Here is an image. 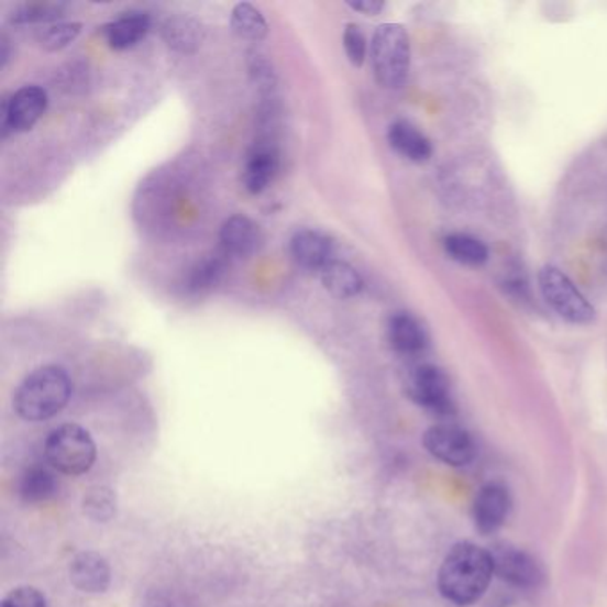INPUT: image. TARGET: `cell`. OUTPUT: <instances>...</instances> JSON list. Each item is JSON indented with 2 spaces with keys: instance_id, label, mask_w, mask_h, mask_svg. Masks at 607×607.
Masks as SVG:
<instances>
[{
  "instance_id": "d4e9b609",
  "label": "cell",
  "mask_w": 607,
  "mask_h": 607,
  "mask_svg": "<svg viewBox=\"0 0 607 607\" xmlns=\"http://www.w3.org/2000/svg\"><path fill=\"white\" fill-rule=\"evenodd\" d=\"M224 273V261L220 257L206 258L192 267L189 275V289L206 290L214 287Z\"/></svg>"
},
{
  "instance_id": "4fadbf2b",
  "label": "cell",
  "mask_w": 607,
  "mask_h": 607,
  "mask_svg": "<svg viewBox=\"0 0 607 607\" xmlns=\"http://www.w3.org/2000/svg\"><path fill=\"white\" fill-rule=\"evenodd\" d=\"M278 172V152L275 145L261 141L253 146L243 169V186L252 195L266 191Z\"/></svg>"
},
{
  "instance_id": "5b68a950",
  "label": "cell",
  "mask_w": 607,
  "mask_h": 607,
  "mask_svg": "<svg viewBox=\"0 0 607 607\" xmlns=\"http://www.w3.org/2000/svg\"><path fill=\"white\" fill-rule=\"evenodd\" d=\"M538 286L543 299L551 305L552 310L572 322V324H589L595 321L594 305L584 298L574 282L556 266H543L538 273Z\"/></svg>"
},
{
  "instance_id": "603a6c76",
  "label": "cell",
  "mask_w": 607,
  "mask_h": 607,
  "mask_svg": "<svg viewBox=\"0 0 607 607\" xmlns=\"http://www.w3.org/2000/svg\"><path fill=\"white\" fill-rule=\"evenodd\" d=\"M117 494L109 486H95L82 499V509L95 522H109L117 515Z\"/></svg>"
},
{
  "instance_id": "9a60e30c",
  "label": "cell",
  "mask_w": 607,
  "mask_h": 607,
  "mask_svg": "<svg viewBox=\"0 0 607 607\" xmlns=\"http://www.w3.org/2000/svg\"><path fill=\"white\" fill-rule=\"evenodd\" d=\"M388 143L397 154L407 157L411 163H426L433 154L430 140L410 122L399 120L388 129Z\"/></svg>"
},
{
  "instance_id": "f1b7e54d",
  "label": "cell",
  "mask_w": 607,
  "mask_h": 607,
  "mask_svg": "<svg viewBox=\"0 0 607 607\" xmlns=\"http://www.w3.org/2000/svg\"><path fill=\"white\" fill-rule=\"evenodd\" d=\"M347 5H350L351 10L374 16V14H379L384 11L385 2H382V0H356V2H347Z\"/></svg>"
},
{
  "instance_id": "2e32d148",
  "label": "cell",
  "mask_w": 607,
  "mask_h": 607,
  "mask_svg": "<svg viewBox=\"0 0 607 607\" xmlns=\"http://www.w3.org/2000/svg\"><path fill=\"white\" fill-rule=\"evenodd\" d=\"M150 16L140 11H131L114 20L103 27V34L108 40L109 47L114 51H126L136 47L137 43L148 34Z\"/></svg>"
},
{
  "instance_id": "8992f818",
  "label": "cell",
  "mask_w": 607,
  "mask_h": 607,
  "mask_svg": "<svg viewBox=\"0 0 607 607\" xmlns=\"http://www.w3.org/2000/svg\"><path fill=\"white\" fill-rule=\"evenodd\" d=\"M48 97L40 86H24L2 102L0 132L2 137L27 132L40 122L47 111Z\"/></svg>"
},
{
  "instance_id": "7a4b0ae2",
  "label": "cell",
  "mask_w": 607,
  "mask_h": 607,
  "mask_svg": "<svg viewBox=\"0 0 607 607\" xmlns=\"http://www.w3.org/2000/svg\"><path fill=\"white\" fill-rule=\"evenodd\" d=\"M71 379L63 367L45 365L20 384L14 393V410L29 422H42L57 416L68 405Z\"/></svg>"
},
{
  "instance_id": "83f0119b",
  "label": "cell",
  "mask_w": 607,
  "mask_h": 607,
  "mask_svg": "<svg viewBox=\"0 0 607 607\" xmlns=\"http://www.w3.org/2000/svg\"><path fill=\"white\" fill-rule=\"evenodd\" d=\"M0 607H47V598L33 586H20L5 595Z\"/></svg>"
},
{
  "instance_id": "3957f363",
  "label": "cell",
  "mask_w": 607,
  "mask_h": 607,
  "mask_svg": "<svg viewBox=\"0 0 607 607\" xmlns=\"http://www.w3.org/2000/svg\"><path fill=\"white\" fill-rule=\"evenodd\" d=\"M410 37L399 24H382L374 31L371 42V62L379 86L399 89L407 82L410 71Z\"/></svg>"
},
{
  "instance_id": "484cf974",
  "label": "cell",
  "mask_w": 607,
  "mask_h": 607,
  "mask_svg": "<svg viewBox=\"0 0 607 607\" xmlns=\"http://www.w3.org/2000/svg\"><path fill=\"white\" fill-rule=\"evenodd\" d=\"M79 33L80 24H77V22H71V24H56L43 29L37 40L42 43L43 48L56 52L68 47V45L74 42L75 37L79 36Z\"/></svg>"
},
{
  "instance_id": "7c38bea8",
  "label": "cell",
  "mask_w": 607,
  "mask_h": 607,
  "mask_svg": "<svg viewBox=\"0 0 607 607\" xmlns=\"http://www.w3.org/2000/svg\"><path fill=\"white\" fill-rule=\"evenodd\" d=\"M70 580L85 594H103L111 584V569L99 552H80L71 560Z\"/></svg>"
},
{
  "instance_id": "4dcf8cb0",
  "label": "cell",
  "mask_w": 607,
  "mask_h": 607,
  "mask_svg": "<svg viewBox=\"0 0 607 607\" xmlns=\"http://www.w3.org/2000/svg\"><path fill=\"white\" fill-rule=\"evenodd\" d=\"M0 57H2V66H5V62H8V40L5 37H2V54H0Z\"/></svg>"
},
{
  "instance_id": "4316f807",
  "label": "cell",
  "mask_w": 607,
  "mask_h": 607,
  "mask_svg": "<svg viewBox=\"0 0 607 607\" xmlns=\"http://www.w3.org/2000/svg\"><path fill=\"white\" fill-rule=\"evenodd\" d=\"M342 42H344V51H346L351 65L358 66V68L364 65L365 56H367V40L362 33V29L355 24H347Z\"/></svg>"
},
{
  "instance_id": "ac0fdd59",
  "label": "cell",
  "mask_w": 607,
  "mask_h": 607,
  "mask_svg": "<svg viewBox=\"0 0 607 607\" xmlns=\"http://www.w3.org/2000/svg\"><path fill=\"white\" fill-rule=\"evenodd\" d=\"M321 282L324 289L339 299L353 298L364 287L358 273L346 262L335 261V258L322 269Z\"/></svg>"
},
{
  "instance_id": "30bf717a",
  "label": "cell",
  "mask_w": 607,
  "mask_h": 607,
  "mask_svg": "<svg viewBox=\"0 0 607 607\" xmlns=\"http://www.w3.org/2000/svg\"><path fill=\"white\" fill-rule=\"evenodd\" d=\"M511 509V497L508 488L500 483L483 486L472 508V517L479 533H496L497 529L508 519Z\"/></svg>"
},
{
  "instance_id": "d6986e66",
  "label": "cell",
  "mask_w": 607,
  "mask_h": 607,
  "mask_svg": "<svg viewBox=\"0 0 607 607\" xmlns=\"http://www.w3.org/2000/svg\"><path fill=\"white\" fill-rule=\"evenodd\" d=\"M56 492L57 479L54 476V472L48 471L47 467H42V465L29 467L22 474V477H20V497L25 503H31V505H37V503H45V500L52 499V497L56 496Z\"/></svg>"
},
{
  "instance_id": "52a82bcc",
  "label": "cell",
  "mask_w": 607,
  "mask_h": 607,
  "mask_svg": "<svg viewBox=\"0 0 607 607\" xmlns=\"http://www.w3.org/2000/svg\"><path fill=\"white\" fill-rule=\"evenodd\" d=\"M411 401L437 416H453L454 402L444 371L434 365H421L411 373L407 387Z\"/></svg>"
},
{
  "instance_id": "f546056e",
  "label": "cell",
  "mask_w": 607,
  "mask_h": 607,
  "mask_svg": "<svg viewBox=\"0 0 607 607\" xmlns=\"http://www.w3.org/2000/svg\"><path fill=\"white\" fill-rule=\"evenodd\" d=\"M146 607H184V604L178 603L174 595L154 592L146 598Z\"/></svg>"
},
{
  "instance_id": "9c48e42d",
  "label": "cell",
  "mask_w": 607,
  "mask_h": 607,
  "mask_svg": "<svg viewBox=\"0 0 607 607\" xmlns=\"http://www.w3.org/2000/svg\"><path fill=\"white\" fill-rule=\"evenodd\" d=\"M494 561V572L500 580L508 581L519 588H534L542 583V569L528 552L517 547L497 545L490 551Z\"/></svg>"
},
{
  "instance_id": "44dd1931",
  "label": "cell",
  "mask_w": 607,
  "mask_h": 607,
  "mask_svg": "<svg viewBox=\"0 0 607 607\" xmlns=\"http://www.w3.org/2000/svg\"><path fill=\"white\" fill-rule=\"evenodd\" d=\"M232 31L249 42H261L267 34V22L261 11L250 2H241L232 11Z\"/></svg>"
},
{
  "instance_id": "7402d4cb",
  "label": "cell",
  "mask_w": 607,
  "mask_h": 607,
  "mask_svg": "<svg viewBox=\"0 0 607 607\" xmlns=\"http://www.w3.org/2000/svg\"><path fill=\"white\" fill-rule=\"evenodd\" d=\"M449 257L467 266H482L488 261V249L479 239L467 234H451L444 239Z\"/></svg>"
},
{
  "instance_id": "e0dca14e",
  "label": "cell",
  "mask_w": 607,
  "mask_h": 607,
  "mask_svg": "<svg viewBox=\"0 0 607 607\" xmlns=\"http://www.w3.org/2000/svg\"><path fill=\"white\" fill-rule=\"evenodd\" d=\"M388 341L401 355H417L426 346L424 330L410 313H396L388 322Z\"/></svg>"
},
{
  "instance_id": "cb8c5ba5",
  "label": "cell",
  "mask_w": 607,
  "mask_h": 607,
  "mask_svg": "<svg viewBox=\"0 0 607 607\" xmlns=\"http://www.w3.org/2000/svg\"><path fill=\"white\" fill-rule=\"evenodd\" d=\"M65 4H56V2H27L16 8L11 13V22L13 24H42V22H54V20L63 16Z\"/></svg>"
},
{
  "instance_id": "ba28073f",
  "label": "cell",
  "mask_w": 607,
  "mask_h": 607,
  "mask_svg": "<svg viewBox=\"0 0 607 607\" xmlns=\"http://www.w3.org/2000/svg\"><path fill=\"white\" fill-rule=\"evenodd\" d=\"M424 448L451 467H465L476 459L477 451L471 434L454 424L431 426L424 433Z\"/></svg>"
},
{
  "instance_id": "6da1fadb",
  "label": "cell",
  "mask_w": 607,
  "mask_h": 607,
  "mask_svg": "<svg viewBox=\"0 0 607 607\" xmlns=\"http://www.w3.org/2000/svg\"><path fill=\"white\" fill-rule=\"evenodd\" d=\"M494 575L490 552L471 542L459 543L440 569V594L456 606H468L485 595Z\"/></svg>"
},
{
  "instance_id": "8fae6325",
  "label": "cell",
  "mask_w": 607,
  "mask_h": 607,
  "mask_svg": "<svg viewBox=\"0 0 607 607\" xmlns=\"http://www.w3.org/2000/svg\"><path fill=\"white\" fill-rule=\"evenodd\" d=\"M290 255L304 269L321 273L333 261V244L318 230H298L290 239Z\"/></svg>"
},
{
  "instance_id": "5bb4252c",
  "label": "cell",
  "mask_w": 607,
  "mask_h": 607,
  "mask_svg": "<svg viewBox=\"0 0 607 607\" xmlns=\"http://www.w3.org/2000/svg\"><path fill=\"white\" fill-rule=\"evenodd\" d=\"M220 241L224 252L230 255L250 257L261 249L262 232L258 224L246 216H232L221 227Z\"/></svg>"
},
{
  "instance_id": "277c9868",
  "label": "cell",
  "mask_w": 607,
  "mask_h": 607,
  "mask_svg": "<svg viewBox=\"0 0 607 607\" xmlns=\"http://www.w3.org/2000/svg\"><path fill=\"white\" fill-rule=\"evenodd\" d=\"M45 459L56 471L80 476L93 467L97 445L82 426L63 424L45 440Z\"/></svg>"
},
{
  "instance_id": "ffe728a7",
  "label": "cell",
  "mask_w": 607,
  "mask_h": 607,
  "mask_svg": "<svg viewBox=\"0 0 607 607\" xmlns=\"http://www.w3.org/2000/svg\"><path fill=\"white\" fill-rule=\"evenodd\" d=\"M163 36L175 51L195 52L201 45V25L187 16H177L166 22Z\"/></svg>"
}]
</instances>
